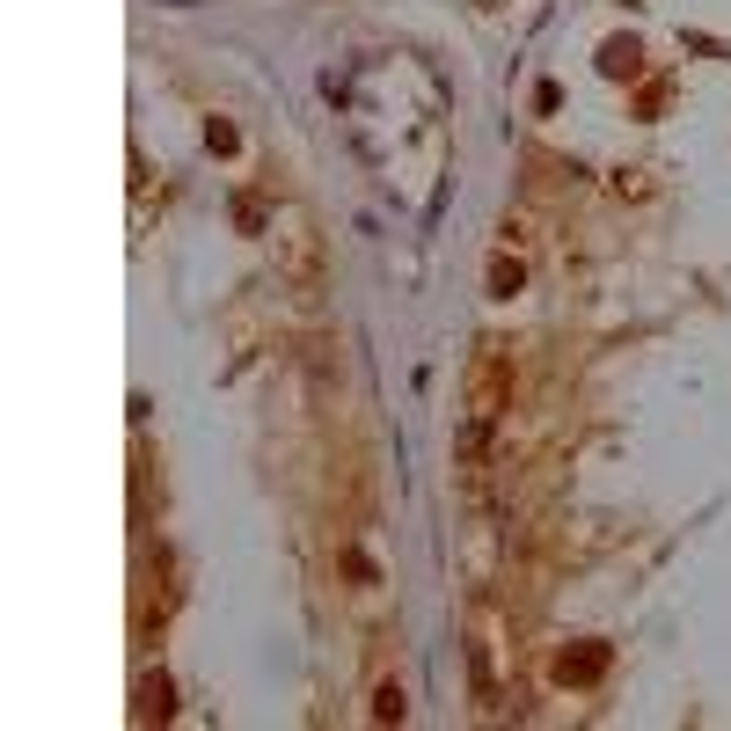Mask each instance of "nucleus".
<instances>
[{"label": "nucleus", "instance_id": "obj_1", "mask_svg": "<svg viewBox=\"0 0 731 731\" xmlns=\"http://www.w3.org/2000/svg\"><path fill=\"white\" fill-rule=\"evenodd\" d=\"M271 242H278V271H286L300 293H315L322 286V234L300 220V212H286V220L271 227Z\"/></svg>", "mask_w": 731, "mask_h": 731}, {"label": "nucleus", "instance_id": "obj_2", "mask_svg": "<svg viewBox=\"0 0 731 731\" xmlns=\"http://www.w3.org/2000/svg\"><path fill=\"white\" fill-rule=\"evenodd\" d=\"M600 673H607V644H578V651L556 658V680H563V688H593Z\"/></svg>", "mask_w": 731, "mask_h": 731}, {"label": "nucleus", "instance_id": "obj_3", "mask_svg": "<svg viewBox=\"0 0 731 731\" xmlns=\"http://www.w3.org/2000/svg\"><path fill=\"white\" fill-rule=\"evenodd\" d=\"M169 710H176V688H169L161 673H147V680H139V702H132V717H139V724H154V717H169Z\"/></svg>", "mask_w": 731, "mask_h": 731}, {"label": "nucleus", "instance_id": "obj_4", "mask_svg": "<svg viewBox=\"0 0 731 731\" xmlns=\"http://www.w3.org/2000/svg\"><path fill=\"white\" fill-rule=\"evenodd\" d=\"M636 59H644V52H636V37H607L600 44V66H607V74H636Z\"/></svg>", "mask_w": 731, "mask_h": 731}, {"label": "nucleus", "instance_id": "obj_5", "mask_svg": "<svg viewBox=\"0 0 731 731\" xmlns=\"http://www.w3.org/2000/svg\"><path fill=\"white\" fill-rule=\"evenodd\" d=\"M520 286H527V271L512 264V256H498V264H490V293H498V300H512Z\"/></svg>", "mask_w": 731, "mask_h": 731}, {"label": "nucleus", "instance_id": "obj_6", "mask_svg": "<svg viewBox=\"0 0 731 731\" xmlns=\"http://www.w3.org/2000/svg\"><path fill=\"white\" fill-rule=\"evenodd\" d=\"M373 717H381V724H403V688H395V680L373 695Z\"/></svg>", "mask_w": 731, "mask_h": 731}, {"label": "nucleus", "instance_id": "obj_7", "mask_svg": "<svg viewBox=\"0 0 731 731\" xmlns=\"http://www.w3.org/2000/svg\"><path fill=\"white\" fill-rule=\"evenodd\" d=\"M205 147H212V154H234L242 139H234V125H227V117H212V125H205Z\"/></svg>", "mask_w": 731, "mask_h": 731}]
</instances>
